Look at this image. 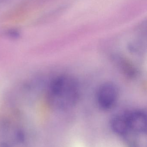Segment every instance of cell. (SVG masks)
Segmentation results:
<instances>
[{
  "label": "cell",
  "instance_id": "obj_1",
  "mask_svg": "<svg viewBox=\"0 0 147 147\" xmlns=\"http://www.w3.org/2000/svg\"><path fill=\"white\" fill-rule=\"evenodd\" d=\"M110 127L128 147H142L140 139L146 134V113L136 109L117 114L111 119Z\"/></svg>",
  "mask_w": 147,
  "mask_h": 147
},
{
  "label": "cell",
  "instance_id": "obj_2",
  "mask_svg": "<svg viewBox=\"0 0 147 147\" xmlns=\"http://www.w3.org/2000/svg\"><path fill=\"white\" fill-rule=\"evenodd\" d=\"M50 94L54 107L67 110L74 107L79 101L80 86L74 77L68 74L61 75L53 82Z\"/></svg>",
  "mask_w": 147,
  "mask_h": 147
},
{
  "label": "cell",
  "instance_id": "obj_3",
  "mask_svg": "<svg viewBox=\"0 0 147 147\" xmlns=\"http://www.w3.org/2000/svg\"><path fill=\"white\" fill-rule=\"evenodd\" d=\"M119 96V90L115 84L112 82H105L101 84L97 90V104L101 109L110 110L117 104Z\"/></svg>",
  "mask_w": 147,
  "mask_h": 147
},
{
  "label": "cell",
  "instance_id": "obj_4",
  "mask_svg": "<svg viewBox=\"0 0 147 147\" xmlns=\"http://www.w3.org/2000/svg\"><path fill=\"white\" fill-rule=\"evenodd\" d=\"M115 63L122 73L130 78L136 77L138 71L136 67L128 59L123 56H115L114 57Z\"/></svg>",
  "mask_w": 147,
  "mask_h": 147
}]
</instances>
